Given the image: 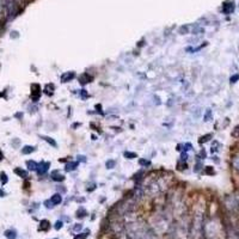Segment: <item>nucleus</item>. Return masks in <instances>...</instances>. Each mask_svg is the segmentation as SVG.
<instances>
[{"instance_id": "obj_1", "label": "nucleus", "mask_w": 239, "mask_h": 239, "mask_svg": "<svg viewBox=\"0 0 239 239\" xmlns=\"http://www.w3.org/2000/svg\"><path fill=\"white\" fill-rule=\"evenodd\" d=\"M49 166L50 164L49 163H41L38 166H37V172H38V175H44V173L47 172V170L49 169Z\"/></svg>"}, {"instance_id": "obj_2", "label": "nucleus", "mask_w": 239, "mask_h": 239, "mask_svg": "<svg viewBox=\"0 0 239 239\" xmlns=\"http://www.w3.org/2000/svg\"><path fill=\"white\" fill-rule=\"evenodd\" d=\"M61 200H62V197H61V195L60 194H55L54 196H52V203L53 205H59L60 202H61Z\"/></svg>"}, {"instance_id": "obj_3", "label": "nucleus", "mask_w": 239, "mask_h": 239, "mask_svg": "<svg viewBox=\"0 0 239 239\" xmlns=\"http://www.w3.org/2000/svg\"><path fill=\"white\" fill-rule=\"evenodd\" d=\"M73 78H74V73H73V72H71V73L63 74L61 79H62V81H63V83H67L68 80H71V79H73Z\"/></svg>"}, {"instance_id": "obj_4", "label": "nucleus", "mask_w": 239, "mask_h": 239, "mask_svg": "<svg viewBox=\"0 0 239 239\" xmlns=\"http://www.w3.org/2000/svg\"><path fill=\"white\" fill-rule=\"evenodd\" d=\"M233 10H234L233 4H227V6L225 5V7H224V11H225V13H231V12H233Z\"/></svg>"}, {"instance_id": "obj_5", "label": "nucleus", "mask_w": 239, "mask_h": 239, "mask_svg": "<svg viewBox=\"0 0 239 239\" xmlns=\"http://www.w3.org/2000/svg\"><path fill=\"white\" fill-rule=\"evenodd\" d=\"M78 166V163H71L66 165V171H73L75 168Z\"/></svg>"}, {"instance_id": "obj_6", "label": "nucleus", "mask_w": 239, "mask_h": 239, "mask_svg": "<svg viewBox=\"0 0 239 239\" xmlns=\"http://www.w3.org/2000/svg\"><path fill=\"white\" fill-rule=\"evenodd\" d=\"M35 148L32 146H25L23 149H22V152H23L24 154H28V153H31V152H34Z\"/></svg>"}, {"instance_id": "obj_7", "label": "nucleus", "mask_w": 239, "mask_h": 239, "mask_svg": "<svg viewBox=\"0 0 239 239\" xmlns=\"http://www.w3.org/2000/svg\"><path fill=\"white\" fill-rule=\"evenodd\" d=\"M26 164H28V166H29V169H30V170H36V169H37V166H38L37 164H36L35 162H32V160H29Z\"/></svg>"}, {"instance_id": "obj_8", "label": "nucleus", "mask_w": 239, "mask_h": 239, "mask_svg": "<svg viewBox=\"0 0 239 239\" xmlns=\"http://www.w3.org/2000/svg\"><path fill=\"white\" fill-rule=\"evenodd\" d=\"M233 166H234V169L239 172V157H236L233 159Z\"/></svg>"}, {"instance_id": "obj_9", "label": "nucleus", "mask_w": 239, "mask_h": 239, "mask_svg": "<svg viewBox=\"0 0 239 239\" xmlns=\"http://www.w3.org/2000/svg\"><path fill=\"white\" fill-rule=\"evenodd\" d=\"M209 137H212V135H211V134L205 135V136H201V137H200V140H199V142H200V143L206 142V141H208V140H209Z\"/></svg>"}, {"instance_id": "obj_10", "label": "nucleus", "mask_w": 239, "mask_h": 239, "mask_svg": "<svg viewBox=\"0 0 239 239\" xmlns=\"http://www.w3.org/2000/svg\"><path fill=\"white\" fill-rule=\"evenodd\" d=\"M125 157L128 158V159H133V158L136 157V154H135V153H130V152H126V153H125Z\"/></svg>"}, {"instance_id": "obj_11", "label": "nucleus", "mask_w": 239, "mask_h": 239, "mask_svg": "<svg viewBox=\"0 0 239 239\" xmlns=\"http://www.w3.org/2000/svg\"><path fill=\"white\" fill-rule=\"evenodd\" d=\"M114 166H115V162L114 160H108L106 162V168L108 169H112Z\"/></svg>"}, {"instance_id": "obj_12", "label": "nucleus", "mask_w": 239, "mask_h": 239, "mask_svg": "<svg viewBox=\"0 0 239 239\" xmlns=\"http://www.w3.org/2000/svg\"><path fill=\"white\" fill-rule=\"evenodd\" d=\"M231 83H237L238 80H239V74H236V75H233V77H231Z\"/></svg>"}, {"instance_id": "obj_13", "label": "nucleus", "mask_w": 239, "mask_h": 239, "mask_svg": "<svg viewBox=\"0 0 239 239\" xmlns=\"http://www.w3.org/2000/svg\"><path fill=\"white\" fill-rule=\"evenodd\" d=\"M16 173H18V175H20V176H23V177H26V172L25 171H23V170H16Z\"/></svg>"}, {"instance_id": "obj_14", "label": "nucleus", "mask_w": 239, "mask_h": 239, "mask_svg": "<svg viewBox=\"0 0 239 239\" xmlns=\"http://www.w3.org/2000/svg\"><path fill=\"white\" fill-rule=\"evenodd\" d=\"M232 135L233 136H236V137H239V126L233 130V133H232Z\"/></svg>"}, {"instance_id": "obj_15", "label": "nucleus", "mask_w": 239, "mask_h": 239, "mask_svg": "<svg viewBox=\"0 0 239 239\" xmlns=\"http://www.w3.org/2000/svg\"><path fill=\"white\" fill-rule=\"evenodd\" d=\"M211 116H212V111H211V110H208V111H207V114H206V116H205L206 121H209V118H211Z\"/></svg>"}, {"instance_id": "obj_16", "label": "nucleus", "mask_w": 239, "mask_h": 239, "mask_svg": "<svg viewBox=\"0 0 239 239\" xmlns=\"http://www.w3.org/2000/svg\"><path fill=\"white\" fill-rule=\"evenodd\" d=\"M46 140H47L48 142H50V143H52V145H53L54 147H56V142H55V141H53L52 139H49V137H46Z\"/></svg>"}, {"instance_id": "obj_17", "label": "nucleus", "mask_w": 239, "mask_h": 239, "mask_svg": "<svg viewBox=\"0 0 239 239\" xmlns=\"http://www.w3.org/2000/svg\"><path fill=\"white\" fill-rule=\"evenodd\" d=\"M140 165H149V162H147V160H140Z\"/></svg>"}, {"instance_id": "obj_18", "label": "nucleus", "mask_w": 239, "mask_h": 239, "mask_svg": "<svg viewBox=\"0 0 239 239\" xmlns=\"http://www.w3.org/2000/svg\"><path fill=\"white\" fill-rule=\"evenodd\" d=\"M86 96H88V95H86L85 90H81V97H83V98H86Z\"/></svg>"}]
</instances>
